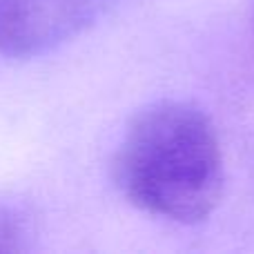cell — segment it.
Instances as JSON below:
<instances>
[{
  "instance_id": "obj_1",
  "label": "cell",
  "mask_w": 254,
  "mask_h": 254,
  "mask_svg": "<svg viewBox=\"0 0 254 254\" xmlns=\"http://www.w3.org/2000/svg\"><path fill=\"white\" fill-rule=\"evenodd\" d=\"M114 181L131 205L174 223H198L223 192V154L212 121L185 101H158L127 125Z\"/></svg>"
},
{
  "instance_id": "obj_2",
  "label": "cell",
  "mask_w": 254,
  "mask_h": 254,
  "mask_svg": "<svg viewBox=\"0 0 254 254\" xmlns=\"http://www.w3.org/2000/svg\"><path fill=\"white\" fill-rule=\"evenodd\" d=\"M114 0H0V54L34 58L94 25Z\"/></svg>"
},
{
  "instance_id": "obj_3",
  "label": "cell",
  "mask_w": 254,
  "mask_h": 254,
  "mask_svg": "<svg viewBox=\"0 0 254 254\" xmlns=\"http://www.w3.org/2000/svg\"><path fill=\"white\" fill-rule=\"evenodd\" d=\"M25 225L16 214L0 207V252H11L25 248Z\"/></svg>"
}]
</instances>
